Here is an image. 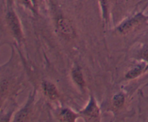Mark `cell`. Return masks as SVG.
<instances>
[{
	"mask_svg": "<svg viewBox=\"0 0 148 122\" xmlns=\"http://www.w3.org/2000/svg\"><path fill=\"white\" fill-rule=\"evenodd\" d=\"M142 71H143V68H142V67L140 66L137 67V68H135L134 70L131 71L128 74H127V78H134V77L137 76L139 74H140V73L142 72Z\"/></svg>",
	"mask_w": 148,
	"mask_h": 122,
	"instance_id": "9c48e42d",
	"label": "cell"
},
{
	"mask_svg": "<svg viewBox=\"0 0 148 122\" xmlns=\"http://www.w3.org/2000/svg\"><path fill=\"white\" fill-rule=\"evenodd\" d=\"M76 115L68 109L62 110V112L59 114V118L62 121H74L76 119Z\"/></svg>",
	"mask_w": 148,
	"mask_h": 122,
	"instance_id": "8992f818",
	"label": "cell"
},
{
	"mask_svg": "<svg viewBox=\"0 0 148 122\" xmlns=\"http://www.w3.org/2000/svg\"><path fill=\"white\" fill-rule=\"evenodd\" d=\"M43 90L44 92L48 97L51 100H55L58 97V92L56 87L53 84L48 81H45L43 84Z\"/></svg>",
	"mask_w": 148,
	"mask_h": 122,
	"instance_id": "277c9868",
	"label": "cell"
},
{
	"mask_svg": "<svg viewBox=\"0 0 148 122\" xmlns=\"http://www.w3.org/2000/svg\"><path fill=\"white\" fill-rule=\"evenodd\" d=\"M83 113H85V115L89 116V117H98V115H99V109L97 107L96 104H95V101H94L93 100H91L89 105H88V107L85 108V110H84Z\"/></svg>",
	"mask_w": 148,
	"mask_h": 122,
	"instance_id": "5b68a950",
	"label": "cell"
},
{
	"mask_svg": "<svg viewBox=\"0 0 148 122\" xmlns=\"http://www.w3.org/2000/svg\"><path fill=\"white\" fill-rule=\"evenodd\" d=\"M7 17L9 26H10L11 30L12 31V33H14V35L17 39H20L22 36V33L18 19L17 18L16 15L13 12L8 13Z\"/></svg>",
	"mask_w": 148,
	"mask_h": 122,
	"instance_id": "7a4b0ae2",
	"label": "cell"
},
{
	"mask_svg": "<svg viewBox=\"0 0 148 122\" xmlns=\"http://www.w3.org/2000/svg\"><path fill=\"white\" fill-rule=\"evenodd\" d=\"M57 23L59 30L60 31L62 34L69 38L74 36V34H75L74 29L67 19L64 18V17H60L58 20Z\"/></svg>",
	"mask_w": 148,
	"mask_h": 122,
	"instance_id": "6da1fadb",
	"label": "cell"
},
{
	"mask_svg": "<svg viewBox=\"0 0 148 122\" xmlns=\"http://www.w3.org/2000/svg\"><path fill=\"white\" fill-rule=\"evenodd\" d=\"M72 77H73L74 80L75 81V82L79 85L80 87H84L85 85V81H84L83 77H82V74L79 70H75L72 72Z\"/></svg>",
	"mask_w": 148,
	"mask_h": 122,
	"instance_id": "52a82bcc",
	"label": "cell"
},
{
	"mask_svg": "<svg viewBox=\"0 0 148 122\" xmlns=\"http://www.w3.org/2000/svg\"><path fill=\"white\" fill-rule=\"evenodd\" d=\"M27 113H28V111H27V109H24V110H22L20 113L18 114L17 117L16 118V121H24L25 119H26V117L27 116Z\"/></svg>",
	"mask_w": 148,
	"mask_h": 122,
	"instance_id": "30bf717a",
	"label": "cell"
},
{
	"mask_svg": "<svg viewBox=\"0 0 148 122\" xmlns=\"http://www.w3.org/2000/svg\"><path fill=\"white\" fill-rule=\"evenodd\" d=\"M142 17H136L134 19H132V20H129L128 22L125 23L124 24H123L121 27L119 28V31L123 33H128L129 31L132 30L134 28H135L136 26L138 24H140V22L142 21Z\"/></svg>",
	"mask_w": 148,
	"mask_h": 122,
	"instance_id": "3957f363",
	"label": "cell"
},
{
	"mask_svg": "<svg viewBox=\"0 0 148 122\" xmlns=\"http://www.w3.org/2000/svg\"><path fill=\"white\" fill-rule=\"evenodd\" d=\"M113 103H114V106L116 107H120L124 105V97L123 94H119L114 96V99H113Z\"/></svg>",
	"mask_w": 148,
	"mask_h": 122,
	"instance_id": "ba28073f",
	"label": "cell"
}]
</instances>
